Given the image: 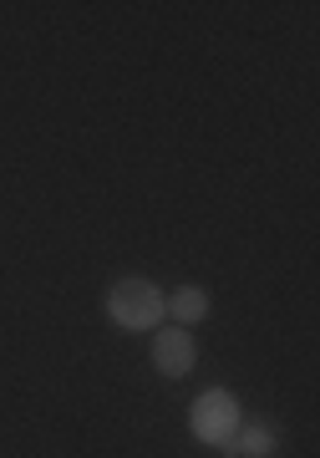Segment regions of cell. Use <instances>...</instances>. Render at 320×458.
<instances>
[{"label": "cell", "mask_w": 320, "mask_h": 458, "mask_svg": "<svg viewBox=\"0 0 320 458\" xmlns=\"http://www.w3.org/2000/svg\"><path fill=\"white\" fill-rule=\"evenodd\" d=\"M107 316L122 331H158L168 316V295L153 280H117L107 291Z\"/></svg>", "instance_id": "6da1fadb"}, {"label": "cell", "mask_w": 320, "mask_h": 458, "mask_svg": "<svg viewBox=\"0 0 320 458\" xmlns=\"http://www.w3.org/2000/svg\"><path fill=\"white\" fill-rule=\"evenodd\" d=\"M189 423H193V438H198V443L229 448V443H234V433H240V423H244L240 397H234V393H224V387H208L204 397H193Z\"/></svg>", "instance_id": "7a4b0ae2"}, {"label": "cell", "mask_w": 320, "mask_h": 458, "mask_svg": "<svg viewBox=\"0 0 320 458\" xmlns=\"http://www.w3.org/2000/svg\"><path fill=\"white\" fill-rule=\"evenodd\" d=\"M193 336L189 327H158V336H153V367H158L163 377H189L193 372Z\"/></svg>", "instance_id": "3957f363"}, {"label": "cell", "mask_w": 320, "mask_h": 458, "mask_svg": "<svg viewBox=\"0 0 320 458\" xmlns=\"http://www.w3.org/2000/svg\"><path fill=\"white\" fill-rule=\"evenodd\" d=\"M168 311H173L178 327L204 321V316H208V291H198V285H178V291L168 295Z\"/></svg>", "instance_id": "277c9868"}, {"label": "cell", "mask_w": 320, "mask_h": 458, "mask_svg": "<svg viewBox=\"0 0 320 458\" xmlns=\"http://www.w3.org/2000/svg\"><path fill=\"white\" fill-rule=\"evenodd\" d=\"M274 454V428L249 423V433L240 438V458H270Z\"/></svg>", "instance_id": "5b68a950"}]
</instances>
